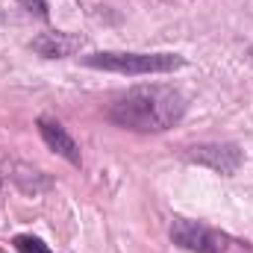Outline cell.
Listing matches in <instances>:
<instances>
[{
    "mask_svg": "<svg viewBox=\"0 0 253 253\" xmlns=\"http://www.w3.org/2000/svg\"><path fill=\"white\" fill-rule=\"evenodd\" d=\"M186 115V97L174 85L147 83L121 94L109 106V121L132 132H165Z\"/></svg>",
    "mask_w": 253,
    "mask_h": 253,
    "instance_id": "6da1fadb",
    "label": "cell"
},
{
    "mask_svg": "<svg viewBox=\"0 0 253 253\" xmlns=\"http://www.w3.org/2000/svg\"><path fill=\"white\" fill-rule=\"evenodd\" d=\"M183 56L177 53H88L83 56V65L97 68V71H112V74H126V77H144V74H168L183 68Z\"/></svg>",
    "mask_w": 253,
    "mask_h": 253,
    "instance_id": "7a4b0ae2",
    "label": "cell"
},
{
    "mask_svg": "<svg viewBox=\"0 0 253 253\" xmlns=\"http://www.w3.org/2000/svg\"><path fill=\"white\" fill-rule=\"evenodd\" d=\"M171 242L189 253H227L233 248V239L209 224L177 218L171 224Z\"/></svg>",
    "mask_w": 253,
    "mask_h": 253,
    "instance_id": "3957f363",
    "label": "cell"
},
{
    "mask_svg": "<svg viewBox=\"0 0 253 253\" xmlns=\"http://www.w3.org/2000/svg\"><path fill=\"white\" fill-rule=\"evenodd\" d=\"M186 156H189L191 162L206 165L215 174H227V177L236 174L239 165H242V159H245L236 144H197V147H191Z\"/></svg>",
    "mask_w": 253,
    "mask_h": 253,
    "instance_id": "277c9868",
    "label": "cell"
},
{
    "mask_svg": "<svg viewBox=\"0 0 253 253\" xmlns=\"http://www.w3.org/2000/svg\"><path fill=\"white\" fill-rule=\"evenodd\" d=\"M39 132H42L44 144H47L53 153H59V156L68 159L71 165H80V147H77V141L71 138V132H68L56 118L42 115V118H39Z\"/></svg>",
    "mask_w": 253,
    "mask_h": 253,
    "instance_id": "5b68a950",
    "label": "cell"
},
{
    "mask_svg": "<svg viewBox=\"0 0 253 253\" xmlns=\"http://www.w3.org/2000/svg\"><path fill=\"white\" fill-rule=\"evenodd\" d=\"M30 47L44 56V59H62V56H71L83 47V39L80 36H71V33H42L30 42Z\"/></svg>",
    "mask_w": 253,
    "mask_h": 253,
    "instance_id": "8992f818",
    "label": "cell"
},
{
    "mask_svg": "<svg viewBox=\"0 0 253 253\" xmlns=\"http://www.w3.org/2000/svg\"><path fill=\"white\" fill-rule=\"evenodd\" d=\"M15 251L18 253H53L42 239H36V236H15Z\"/></svg>",
    "mask_w": 253,
    "mask_h": 253,
    "instance_id": "52a82bcc",
    "label": "cell"
},
{
    "mask_svg": "<svg viewBox=\"0 0 253 253\" xmlns=\"http://www.w3.org/2000/svg\"><path fill=\"white\" fill-rule=\"evenodd\" d=\"M21 3H24V6H27L30 12H36V15H42V18L47 15V0H21Z\"/></svg>",
    "mask_w": 253,
    "mask_h": 253,
    "instance_id": "ba28073f",
    "label": "cell"
}]
</instances>
